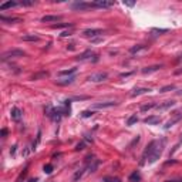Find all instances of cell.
<instances>
[{"instance_id": "obj_1", "label": "cell", "mask_w": 182, "mask_h": 182, "mask_svg": "<svg viewBox=\"0 0 182 182\" xmlns=\"http://www.w3.org/2000/svg\"><path fill=\"white\" fill-rule=\"evenodd\" d=\"M164 147H165V139H154L151 141L147 148L142 154V158H141V165H145V164H154L159 159L162 151H164Z\"/></svg>"}, {"instance_id": "obj_2", "label": "cell", "mask_w": 182, "mask_h": 182, "mask_svg": "<svg viewBox=\"0 0 182 182\" xmlns=\"http://www.w3.org/2000/svg\"><path fill=\"white\" fill-rule=\"evenodd\" d=\"M26 56V53L23 50H19V49H12V50H7L6 53H3L1 56V60H9V58H14V57H23Z\"/></svg>"}, {"instance_id": "obj_3", "label": "cell", "mask_w": 182, "mask_h": 182, "mask_svg": "<svg viewBox=\"0 0 182 182\" xmlns=\"http://www.w3.org/2000/svg\"><path fill=\"white\" fill-rule=\"evenodd\" d=\"M94 7H95L94 1H93V3H88V1H77V3L73 4V9H76V10H87V9H94Z\"/></svg>"}, {"instance_id": "obj_4", "label": "cell", "mask_w": 182, "mask_h": 182, "mask_svg": "<svg viewBox=\"0 0 182 182\" xmlns=\"http://www.w3.org/2000/svg\"><path fill=\"white\" fill-rule=\"evenodd\" d=\"M100 34H102V30H100V29H87V30H84L83 32V36L84 37H88V38H95L97 36Z\"/></svg>"}, {"instance_id": "obj_5", "label": "cell", "mask_w": 182, "mask_h": 182, "mask_svg": "<svg viewBox=\"0 0 182 182\" xmlns=\"http://www.w3.org/2000/svg\"><path fill=\"white\" fill-rule=\"evenodd\" d=\"M107 73H95V74H91L90 77H88V80L90 81H93V83H101V81H104V80H107Z\"/></svg>"}, {"instance_id": "obj_6", "label": "cell", "mask_w": 182, "mask_h": 182, "mask_svg": "<svg viewBox=\"0 0 182 182\" xmlns=\"http://www.w3.org/2000/svg\"><path fill=\"white\" fill-rule=\"evenodd\" d=\"M117 102L114 101H107V102H95L93 105V110H102V108H110V107H114Z\"/></svg>"}, {"instance_id": "obj_7", "label": "cell", "mask_w": 182, "mask_h": 182, "mask_svg": "<svg viewBox=\"0 0 182 182\" xmlns=\"http://www.w3.org/2000/svg\"><path fill=\"white\" fill-rule=\"evenodd\" d=\"M144 122H145V124H148V125H157V124H159V122H161V117L149 115V117H147V118L144 120Z\"/></svg>"}, {"instance_id": "obj_8", "label": "cell", "mask_w": 182, "mask_h": 182, "mask_svg": "<svg viewBox=\"0 0 182 182\" xmlns=\"http://www.w3.org/2000/svg\"><path fill=\"white\" fill-rule=\"evenodd\" d=\"M95 7H102V9H107V7H111L114 4V1H107V0H95L94 1Z\"/></svg>"}, {"instance_id": "obj_9", "label": "cell", "mask_w": 182, "mask_h": 182, "mask_svg": "<svg viewBox=\"0 0 182 182\" xmlns=\"http://www.w3.org/2000/svg\"><path fill=\"white\" fill-rule=\"evenodd\" d=\"M10 115H12V120H14V121H20V118H21V110H20L19 107H13Z\"/></svg>"}, {"instance_id": "obj_10", "label": "cell", "mask_w": 182, "mask_h": 182, "mask_svg": "<svg viewBox=\"0 0 182 182\" xmlns=\"http://www.w3.org/2000/svg\"><path fill=\"white\" fill-rule=\"evenodd\" d=\"M58 20H61V16H43L41 17V21L43 23H53V21H58Z\"/></svg>"}, {"instance_id": "obj_11", "label": "cell", "mask_w": 182, "mask_h": 182, "mask_svg": "<svg viewBox=\"0 0 182 182\" xmlns=\"http://www.w3.org/2000/svg\"><path fill=\"white\" fill-rule=\"evenodd\" d=\"M177 114H178V115H175L174 118H172V120H169V121H168V122L165 124V130L171 128V127H172V125H174L175 122H178V121H179V120L182 118V114H181V113H177Z\"/></svg>"}, {"instance_id": "obj_12", "label": "cell", "mask_w": 182, "mask_h": 182, "mask_svg": "<svg viewBox=\"0 0 182 182\" xmlns=\"http://www.w3.org/2000/svg\"><path fill=\"white\" fill-rule=\"evenodd\" d=\"M151 90L149 88H144V87H141V88H135L133 93H131V97H137V95H142V94H147L149 93Z\"/></svg>"}, {"instance_id": "obj_13", "label": "cell", "mask_w": 182, "mask_h": 182, "mask_svg": "<svg viewBox=\"0 0 182 182\" xmlns=\"http://www.w3.org/2000/svg\"><path fill=\"white\" fill-rule=\"evenodd\" d=\"M175 105V101L169 100V101H165L164 104H157V110H166L169 107H174Z\"/></svg>"}, {"instance_id": "obj_14", "label": "cell", "mask_w": 182, "mask_h": 182, "mask_svg": "<svg viewBox=\"0 0 182 182\" xmlns=\"http://www.w3.org/2000/svg\"><path fill=\"white\" fill-rule=\"evenodd\" d=\"M21 40H23V41H38L40 38H38V36H36V34H23V36H21Z\"/></svg>"}, {"instance_id": "obj_15", "label": "cell", "mask_w": 182, "mask_h": 182, "mask_svg": "<svg viewBox=\"0 0 182 182\" xmlns=\"http://www.w3.org/2000/svg\"><path fill=\"white\" fill-rule=\"evenodd\" d=\"M161 64H157V66H151V67H147V68H142V73L144 74H149V73H154V71H158L161 68Z\"/></svg>"}, {"instance_id": "obj_16", "label": "cell", "mask_w": 182, "mask_h": 182, "mask_svg": "<svg viewBox=\"0 0 182 182\" xmlns=\"http://www.w3.org/2000/svg\"><path fill=\"white\" fill-rule=\"evenodd\" d=\"M17 4H19L17 1H6V3L0 4V10H6V9H12V7H14V6H17Z\"/></svg>"}, {"instance_id": "obj_17", "label": "cell", "mask_w": 182, "mask_h": 182, "mask_svg": "<svg viewBox=\"0 0 182 182\" xmlns=\"http://www.w3.org/2000/svg\"><path fill=\"white\" fill-rule=\"evenodd\" d=\"M141 181V175L138 171H134L133 174L130 175V182H139Z\"/></svg>"}, {"instance_id": "obj_18", "label": "cell", "mask_w": 182, "mask_h": 182, "mask_svg": "<svg viewBox=\"0 0 182 182\" xmlns=\"http://www.w3.org/2000/svg\"><path fill=\"white\" fill-rule=\"evenodd\" d=\"M76 71H77V68L73 67V68H68V70H61V71H58V76H71V74H74Z\"/></svg>"}, {"instance_id": "obj_19", "label": "cell", "mask_w": 182, "mask_h": 182, "mask_svg": "<svg viewBox=\"0 0 182 182\" xmlns=\"http://www.w3.org/2000/svg\"><path fill=\"white\" fill-rule=\"evenodd\" d=\"M0 20L6 21V23H19L20 21V19H17V17H4V16H0Z\"/></svg>"}, {"instance_id": "obj_20", "label": "cell", "mask_w": 182, "mask_h": 182, "mask_svg": "<svg viewBox=\"0 0 182 182\" xmlns=\"http://www.w3.org/2000/svg\"><path fill=\"white\" fill-rule=\"evenodd\" d=\"M147 47V46H144V44H137V46H134L130 49V53L131 54H135V53H138V51H141V50H144Z\"/></svg>"}, {"instance_id": "obj_21", "label": "cell", "mask_w": 182, "mask_h": 182, "mask_svg": "<svg viewBox=\"0 0 182 182\" xmlns=\"http://www.w3.org/2000/svg\"><path fill=\"white\" fill-rule=\"evenodd\" d=\"M66 27H73V23H60L51 26V29H66Z\"/></svg>"}, {"instance_id": "obj_22", "label": "cell", "mask_w": 182, "mask_h": 182, "mask_svg": "<svg viewBox=\"0 0 182 182\" xmlns=\"http://www.w3.org/2000/svg\"><path fill=\"white\" fill-rule=\"evenodd\" d=\"M152 108H157L155 102H149V104H145V105H141V111H148V110H152Z\"/></svg>"}, {"instance_id": "obj_23", "label": "cell", "mask_w": 182, "mask_h": 182, "mask_svg": "<svg viewBox=\"0 0 182 182\" xmlns=\"http://www.w3.org/2000/svg\"><path fill=\"white\" fill-rule=\"evenodd\" d=\"M137 121H138V117H137V114H134V115H131L128 120H127V125H130V127H131V125H134Z\"/></svg>"}, {"instance_id": "obj_24", "label": "cell", "mask_w": 182, "mask_h": 182, "mask_svg": "<svg viewBox=\"0 0 182 182\" xmlns=\"http://www.w3.org/2000/svg\"><path fill=\"white\" fill-rule=\"evenodd\" d=\"M91 56H95V54H93V53H91V51L88 50V51H85V53H83L81 56H78L77 58H78V60H85V58H88V57H91Z\"/></svg>"}, {"instance_id": "obj_25", "label": "cell", "mask_w": 182, "mask_h": 182, "mask_svg": "<svg viewBox=\"0 0 182 182\" xmlns=\"http://www.w3.org/2000/svg\"><path fill=\"white\" fill-rule=\"evenodd\" d=\"M172 90H175V85H174V84H169V85L162 87V88L159 90V93H166V91H172Z\"/></svg>"}, {"instance_id": "obj_26", "label": "cell", "mask_w": 182, "mask_h": 182, "mask_svg": "<svg viewBox=\"0 0 182 182\" xmlns=\"http://www.w3.org/2000/svg\"><path fill=\"white\" fill-rule=\"evenodd\" d=\"M151 33H157L155 36H158V34H164V33H168V29H152Z\"/></svg>"}, {"instance_id": "obj_27", "label": "cell", "mask_w": 182, "mask_h": 182, "mask_svg": "<svg viewBox=\"0 0 182 182\" xmlns=\"http://www.w3.org/2000/svg\"><path fill=\"white\" fill-rule=\"evenodd\" d=\"M91 115H94V111H91V110H85V111L81 113L83 118H88V117H91Z\"/></svg>"}, {"instance_id": "obj_28", "label": "cell", "mask_w": 182, "mask_h": 182, "mask_svg": "<svg viewBox=\"0 0 182 182\" xmlns=\"http://www.w3.org/2000/svg\"><path fill=\"white\" fill-rule=\"evenodd\" d=\"M74 80H76V77H74V76H71V77L66 78V81H63V83H58V84H60V85H66V84H71Z\"/></svg>"}, {"instance_id": "obj_29", "label": "cell", "mask_w": 182, "mask_h": 182, "mask_svg": "<svg viewBox=\"0 0 182 182\" xmlns=\"http://www.w3.org/2000/svg\"><path fill=\"white\" fill-rule=\"evenodd\" d=\"M87 168V166H85ZM85 168H83L81 171H78V172H76V175H74V181H77L78 178H81L83 177V174H84V171H85Z\"/></svg>"}, {"instance_id": "obj_30", "label": "cell", "mask_w": 182, "mask_h": 182, "mask_svg": "<svg viewBox=\"0 0 182 182\" xmlns=\"http://www.w3.org/2000/svg\"><path fill=\"white\" fill-rule=\"evenodd\" d=\"M44 172H46V174H51V172H53V165H51V164L44 165Z\"/></svg>"}, {"instance_id": "obj_31", "label": "cell", "mask_w": 182, "mask_h": 182, "mask_svg": "<svg viewBox=\"0 0 182 182\" xmlns=\"http://www.w3.org/2000/svg\"><path fill=\"white\" fill-rule=\"evenodd\" d=\"M104 182H121L118 178H111V177H105L104 178Z\"/></svg>"}, {"instance_id": "obj_32", "label": "cell", "mask_w": 182, "mask_h": 182, "mask_svg": "<svg viewBox=\"0 0 182 182\" xmlns=\"http://www.w3.org/2000/svg\"><path fill=\"white\" fill-rule=\"evenodd\" d=\"M49 74L47 73H40V74H34L33 76V80H37V78H40V77H47Z\"/></svg>"}, {"instance_id": "obj_33", "label": "cell", "mask_w": 182, "mask_h": 182, "mask_svg": "<svg viewBox=\"0 0 182 182\" xmlns=\"http://www.w3.org/2000/svg\"><path fill=\"white\" fill-rule=\"evenodd\" d=\"M26 174H27V166H26V168H24V171H23V172L20 174V177H19V179H17V182H20V181H21V178H24V177H26Z\"/></svg>"}, {"instance_id": "obj_34", "label": "cell", "mask_w": 182, "mask_h": 182, "mask_svg": "<svg viewBox=\"0 0 182 182\" xmlns=\"http://www.w3.org/2000/svg\"><path fill=\"white\" fill-rule=\"evenodd\" d=\"M101 41H102V37H95V38H93V40H91V43H93V44H97V43H101Z\"/></svg>"}, {"instance_id": "obj_35", "label": "cell", "mask_w": 182, "mask_h": 182, "mask_svg": "<svg viewBox=\"0 0 182 182\" xmlns=\"http://www.w3.org/2000/svg\"><path fill=\"white\" fill-rule=\"evenodd\" d=\"M84 145H85V142H80V144H78V145H77V147H76V151H81V149H84Z\"/></svg>"}, {"instance_id": "obj_36", "label": "cell", "mask_w": 182, "mask_h": 182, "mask_svg": "<svg viewBox=\"0 0 182 182\" xmlns=\"http://www.w3.org/2000/svg\"><path fill=\"white\" fill-rule=\"evenodd\" d=\"M20 4H23V6H32V4H34V1H29V0H23Z\"/></svg>"}, {"instance_id": "obj_37", "label": "cell", "mask_w": 182, "mask_h": 182, "mask_svg": "<svg viewBox=\"0 0 182 182\" xmlns=\"http://www.w3.org/2000/svg\"><path fill=\"white\" fill-rule=\"evenodd\" d=\"M131 74H133V73H122V74H120V77H121V78H127V77H130Z\"/></svg>"}, {"instance_id": "obj_38", "label": "cell", "mask_w": 182, "mask_h": 182, "mask_svg": "<svg viewBox=\"0 0 182 182\" xmlns=\"http://www.w3.org/2000/svg\"><path fill=\"white\" fill-rule=\"evenodd\" d=\"M88 97H85V95H81V97H73L71 100H74V101H78V100H87Z\"/></svg>"}, {"instance_id": "obj_39", "label": "cell", "mask_w": 182, "mask_h": 182, "mask_svg": "<svg viewBox=\"0 0 182 182\" xmlns=\"http://www.w3.org/2000/svg\"><path fill=\"white\" fill-rule=\"evenodd\" d=\"M124 4H125V6H130V7H133L135 3H134V1H124Z\"/></svg>"}, {"instance_id": "obj_40", "label": "cell", "mask_w": 182, "mask_h": 182, "mask_svg": "<svg viewBox=\"0 0 182 182\" xmlns=\"http://www.w3.org/2000/svg\"><path fill=\"white\" fill-rule=\"evenodd\" d=\"M6 135H7V130L3 128V130H1V137H6Z\"/></svg>"}, {"instance_id": "obj_41", "label": "cell", "mask_w": 182, "mask_h": 182, "mask_svg": "<svg viewBox=\"0 0 182 182\" xmlns=\"http://www.w3.org/2000/svg\"><path fill=\"white\" fill-rule=\"evenodd\" d=\"M16 145H14V147H13V148H12V151H10V154H12V155H13V154H14V152H16Z\"/></svg>"}, {"instance_id": "obj_42", "label": "cell", "mask_w": 182, "mask_h": 182, "mask_svg": "<svg viewBox=\"0 0 182 182\" xmlns=\"http://www.w3.org/2000/svg\"><path fill=\"white\" fill-rule=\"evenodd\" d=\"M29 182H37V179H30Z\"/></svg>"}, {"instance_id": "obj_43", "label": "cell", "mask_w": 182, "mask_h": 182, "mask_svg": "<svg viewBox=\"0 0 182 182\" xmlns=\"http://www.w3.org/2000/svg\"><path fill=\"white\" fill-rule=\"evenodd\" d=\"M178 60H179V61H182V56H181V57H179V58H178Z\"/></svg>"}, {"instance_id": "obj_44", "label": "cell", "mask_w": 182, "mask_h": 182, "mask_svg": "<svg viewBox=\"0 0 182 182\" xmlns=\"http://www.w3.org/2000/svg\"><path fill=\"white\" fill-rule=\"evenodd\" d=\"M169 182H182V181H169Z\"/></svg>"}, {"instance_id": "obj_45", "label": "cell", "mask_w": 182, "mask_h": 182, "mask_svg": "<svg viewBox=\"0 0 182 182\" xmlns=\"http://www.w3.org/2000/svg\"><path fill=\"white\" fill-rule=\"evenodd\" d=\"M178 94H182V91H179V93H178Z\"/></svg>"}, {"instance_id": "obj_46", "label": "cell", "mask_w": 182, "mask_h": 182, "mask_svg": "<svg viewBox=\"0 0 182 182\" xmlns=\"http://www.w3.org/2000/svg\"><path fill=\"white\" fill-rule=\"evenodd\" d=\"M181 142H182V135H181Z\"/></svg>"}]
</instances>
